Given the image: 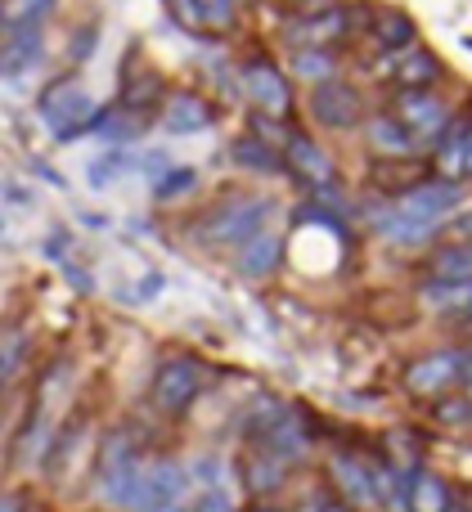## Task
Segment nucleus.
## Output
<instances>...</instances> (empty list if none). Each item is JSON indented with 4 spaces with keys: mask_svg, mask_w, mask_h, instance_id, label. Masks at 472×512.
<instances>
[{
    "mask_svg": "<svg viewBox=\"0 0 472 512\" xmlns=\"http://www.w3.org/2000/svg\"><path fill=\"white\" fill-rule=\"evenodd\" d=\"M203 382H207V369L194 355H171V360H162V369L153 373V400H158V409H167V414H185L198 400Z\"/></svg>",
    "mask_w": 472,
    "mask_h": 512,
    "instance_id": "1",
    "label": "nucleus"
},
{
    "mask_svg": "<svg viewBox=\"0 0 472 512\" xmlns=\"http://www.w3.org/2000/svg\"><path fill=\"white\" fill-rule=\"evenodd\" d=\"M41 117L50 122V131L59 140H72V135L90 131V117H95V104L90 95L77 86V81H54L41 95Z\"/></svg>",
    "mask_w": 472,
    "mask_h": 512,
    "instance_id": "2",
    "label": "nucleus"
},
{
    "mask_svg": "<svg viewBox=\"0 0 472 512\" xmlns=\"http://www.w3.org/2000/svg\"><path fill=\"white\" fill-rule=\"evenodd\" d=\"M243 86H248V99L261 108V113H279L284 117L293 108V90H288V77L266 59H248L243 63Z\"/></svg>",
    "mask_w": 472,
    "mask_h": 512,
    "instance_id": "3",
    "label": "nucleus"
},
{
    "mask_svg": "<svg viewBox=\"0 0 472 512\" xmlns=\"http://www.w3.org/2000/svg\"><path fill=\"white\" fill-rule=\"evenodd\" d=\"M351 32V9H320V14H302L288 23V41L297 50H324V45L342 41Z\"/></svg>",
    "mask_w": 472,
    "mask_h": 512,
    "instance_id": "4",
    "label": "nucleus"
},
{
    "mask_svg": "<svg viewBox=\"0 0 472 512\" xmlns=\"http://www.w3.org/2000/svg\"><path fill=\"white\" fill-rule=\"evenodd\" d=\"M311 113H315V122H324V126H356L360 95L347 81L329 77V81H320V86H311Z\"/></svg>",
    "mask_w": 472,
    "mask_h": 512,
    "instance_id": "5",
    "label": "nucleus"
},
{
    "mask_svg": "<svg viewBox=\"0 0 472 512\" xmlns=\"http://www.w3.org/2000/svg\"><path fill=\"white\" fill-rule=\"evenodd\" d=\"M396 108H401V117H405L401 126L410 135H441V126L450 122L446 104H441L432 90H401V95H396Z\"/></svg>",
    "mask_w": 472,
    "mask_h": 512,
    "instance_id": "6",
    "label": "nucleus"
},
{
    "mask_svg": "<svg viewBox=\"0 0 472 512\" xmlns=\"http://www.w3.org/2000/svg\"><path fill=\"white\" fill-rule=\"evenodd\" d=\"M36 59H41V27L23 18V23L9 27V41H5V50H0V72L18 77V72H27Z\"/></svg>",
    "mask_w": 472,
    "mask_h": 512,
    "instance_id": "7",
    "label": "nucleus"
},
{
    "mask_svg": "<svg viewBox=\"0 0 472 512\" xmlns=\"http://www.w3.org/2000/svg\"><path fill=\"white\" fill-rule=\"evenodd\" d=\"M261 216H266V203H243V198H234L230 207H221V212L207 221V234H212V239H252Z\"/></svg>",
    "mask_w": 472,
    "mask_h": 512,
    "instance_id": "8",
    "label": "nucleus"
},
{
    "mask_svg": "<svg viewBox=\"0 0 472 512\" xmlns=\"http://www.w3.org/2000/svg\"><path fill=\"white\" fill-rule=\"evenodd\" d=\"M203 126H212V104H207L203 95H194V90H176V95L167 99V131L194 135V131H203Z\"/></svg>",
    "mask_w": 472,
    "mask_h": 512,
    "instance_id": "9",
    "label": "nucleus"
},
{
    "mask_svg": "<svg viewBox=\"0 0 472 512\" xmlns=\"http://www.w3.org/2000/svg\"><path fill=\"white\" fill-rule=\"evenodd\" d=\"M392 77L401 90H428L432 81L441 77V59L432 50H419V45H410V50H401V59L392 63Z\"/></svg>",
    "mask_w": 472,
    "mask_h": 512,
    "instance_id": "10",
    "label": "nucleus"
},
{
    "mask_svg": "<svg viewBox=\"0 0 472 512\" xmlns=\"http://www.w3.org/2000/svg\"><path fill=\"white\" fill-rule=\"evenodd\" d=\"M459 185L455 180H432V185H423V189H414L410 198H405V212L414 216V221H428V216H441V212H450V207L459 203Z\"/></svg>",
    "mask_w": 472,
    "mask_h": 512,
    "instance_id": "11",
    "label": "nucleus"
},
{
    "mask_svg": "<svg viewBox=\"0 0 472 512\" xmlns=\"http://www.w3.org/2000/svg\"><path fill=\"white\" fill-rule=\"evenodd\" d=\"M369 144H374L378 153H387V158H405V153L414 149V135L405 131L396 117H378V122H369Z\"/></svg>",
    "mask_w": 472,
    "mask_h": 512,
    "instance_id": "12",
    "label": "nucleus"
},
{
    "mask_svg": "<svg viewBox=\"0 0 472 512\" xmlns=\"http://www.w3.org/2000/svg\"><path fill=\"white\" fill-rule=\"evenodd\" d=\"M378 41H383L387 50H410V45L419 41V27H414V18L401 14V9H383V14H378Z\"/></svg>",
    "mask_w": 472,
    "mask_h": 512,
    "instance_id": "13",
    "label": "nucleus"
},
{
    "mask_svg": "<svg viewBox=\"0 0 472 512\" xmlns=\"http://www.w3.org/2000/svg\"><path fill=\"white\" fill-rule=\"evenodd\" d=\"M288 162H293V167L302 171L306 180H329V176H333V167H329V158H324V149H315L306 135H293V140H288Z\"/></svg>",
    "mask_w": 472,
    "mask_h": 512,
    "instance_id": "14",
    "label": "nucleus"
},
{
    "mask_svg": "<svg viewBox=\"0 0 472 512\" xmlns=\"http://www.w3.org/2000/svg\"><path fill=\"white\" fill-rule=\"evenodd\" d=\"M279 261V239H270V234H261V239H248L243 243V256H239V270L252 274V279H261V274H270Z\"/></svg>",
    "mask_w": 472,
    "mask_h": 512,
    "instance_id": "15",
    "label": "nucleus"
},
{
    "mask_svg": "<svg viewBox=\"0 0 472 512\" xmlns=\"http://www.w3.org/2000/svg\"><path fill=\"white\" fill-rule=\"evenodd\" d=\"M459 373V355H432V360H423L419 369H414V391H437L446 387L450 378Z\"/></svg>",
    "mask_w": 472,
    "mask_h": 512,
    "instance_id": "16",
    "label": "nucleus"
},
{
    "mask_svg": "<svg viewBox=\"0 0 472 512\" xmlns=\"http://www.w3.org/2000/svg\"><path fill=\"white\" fill-rule=\"evenodd\" d=\"M446 171L450 176H459V180H468L472 176V126H464V131H455V135H446Z\"/></svg>",
    "mask_w": 472,
    "mask_h": 512,
    "instance_id": "17",
    "label": "nucleus"
},
{
    "mask_svg": "<svg viewBox=\"0 0 472 512\" xmlns=\"http://www.w3.org/2000/svg\"><path fill=\"white\" fill-rule=\"evenodd\" d=\"M153 99H162V77L153 68H144L140 81H126V86H122V104L131 108V113H144Z\"/></svg>",
    "mask_w": 472,
    "mask_h": 512,
    "instance_id": "18",
    "label": "nucleus"
},
{
    "mask_svg": "<svg viewBox=\"0 0 472 512\" xmlns=\"http://www.w3.org/2000/svg\"><path fill=\"white\" fill-rule=\"evenodd\" d=\"M374 180L392 189H410L414 180H423V167L419 162H383V167H374Z\"/></svg>",
    "mask_w": 472,
    "mask_h": 512,
    "instance_id": "19",
    "label": "nucleus"
},
{
    "mask_svg": "<svg viewBox=\"0 0 472 512\" xmlns=\"http://www.w3.org/2000/svg\"><path fill=\"white\" fill-rule=\"evenodd\" d=\"M293 68L302 72L306 81H315V86L333 77V59H329L324 50H315V54H311V50H297V54H293Z\"/></svg>",
    "mask_w": 472,
    "mask_h": 512,
    "instance_id": "20",
    "label": "nucleus"
},
{
    "mask_svg": "<svg viewBox=\"0 0 472 512\" xmlns=\"http://www.w3.org/2000/svg\"><path fill=\"white\" fill-rule=\"evenodd\" d=\"M234 158L243 162V167H257V171H275L279 167V158L266 149V144H257V140H239L234 144Z\"/></svg>",
    "mask_w": 472,
    "mask_h": 512,
    "instance_id": "21",
    "label": "nucleus"
},
{
    "mask_svg": "<svg viewBox=\"0 0 472 512\" xmlns=\"http://www.w3.org/2000/svg\"><path fill=\"white\" fill-rule=\"evenodd\" d=\"M198 9H203V23L216 27V32L234 27V0H198Z\"/></svg>",
    "mask_w": 472,
    "mask_h": 512,
    "instance_id": "22",
    "label": "nucleus"
},
{
    "mask_svg": "<svg viewBox=\"0 0 472 512\" xmlns=\"http://www.w3.org/2000/svg\"><path fill=\"white\" fill-rule=\"evenodd\" d=\"M198 185V176L189 167H176V171H167V176L158 180V198H180L185 189H194Z\"/></svg>",
    "mask_w": 472,
    "mask_h": 512,
    "instance_id": "23",
    "label": "nucleus"
},
{
    "mask_svg": "<svg viewBox=\"0 0 472 512\" xmlns=\"http://www.w3.org/2000/svg\"><path fill=\"white\" fill-rule=\"evenodd\" d=\"M171 9H176V18L185 27H207L203 23V9H198V0H171Z\"/></svg>",
    "mask_w": 472,
    "mask_h": 512,
    "instance_id": "24",
    "label": "nucleus"
},
{
    "mask_svg": "<svg viewBox=\"0 0 472 512\" xmlns=\"http://www.w3.org/2000/svg\"><path fill=\"white\" fill-rule=\"evenodd\" d=\"M441 265H446L450 274H472V248H464V252H446V256H441Z\"/></svg>",
    "mask_w": 472,
    "mask_h": 512,
    "instance_id": "25",
    "label": "nucleus"
},
{
    "mask_svg": "<svg viewBox=\"0 0 472 512\" xmlns=\"http://www.w3.org/2000/svg\"><path fill=\"white\" fill-rule=\"evenodd\" d=\"M117 167H122V153H108V162H95V167H90V180H95V185H104Z\"/></svg>",
    "mask_w": 472,
    "mask_h": 512,
    "instance_id": "26",
    "label": "nucleus"
},
{
    "mask_svg": "<svg viewBox=\"0 0 472 512\" xmlns=\"http://www.w3.org/2000/svg\"><path fill=\"white\" fill-rule=\"evenodd\" d=\"M54 9V0H23V14H27V23H41L45 14Z\"/></svg>",
    "mask_w": 472,
    "mask_h": 512,
    "instance_id": "27",
    "label": "nucleus"
},
{
    "mask_svg": "<svg viewBox=\"0 0 472 512\" xmlns=\"http://www.w3.org/2000/svg\"><path fill=\"white\" fill-rule=\"evenodd\" d=\"M95 36H99V27H95V23H90V27H86V32H81V36H77V41H72V59H86V54H90V41H95Z\"/></svg>",
    "mask_w": 472,
    "mask_h": 512,
    "instance_id": "28",
    "label": "nucleus"
},
{
    "mask_svg": "<svg viewBox=\"0 0 472 512\" xmlns=\"http://www.w3.org/2000/svg\"><path fill=\"white\" fill-rule=\"evenodd\" d=\"M293 5H306V9H315V5H324V0H293Z\"/></svg>",
    "mask_w": 472,
    "mask_h": 512,
    "instance_id": "29",
    "label": "nucleus"
},
{
    "mask_svg": "<svg viewBox=\"0 0 472 512\" xmlns=\"http://www.w3.org/2000/svg\"><path fill=\"white\" fill-rule=\"evenodd\" d=\"M0 512H14V504H9V499H0Z\"/></svg>",
    "mask_w": 472,
    "mask_h": 512,
    "instance_id": "30",
    "label": "nucleus"
},
{
    "mask_svg": "<svg viewBox=\"0 0 472 512\" xmlns=\"http://www.w3.org/2000/svg\"><path fill=\"white\" fill-rule=\"evenodd\" d=\"M0 27H5V0H0Z\"/></svg>",
    "mask_w": 472,
    "mask_h": 512,
    "instance_id": "31",
    "label": "nucleus"
},
{
    "mask_svg": "<svg viewBox=\"0 0 472 512\" xmlns=\"http://www.w3.org/2000/svg\"><path fill=\"white\" fill-rule=\"evenodd\" d=\"M257 512H275V508H257Z\"/></svg>",
    "mask_w": 472,
    "mask_h": 512,
    "instance_id": "32",
    "label": "nucleus"
}]
</instances>
